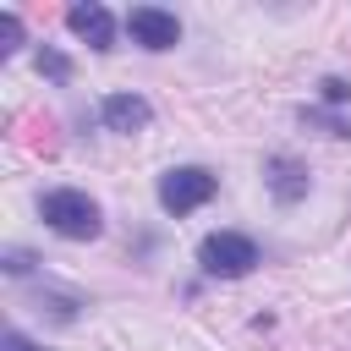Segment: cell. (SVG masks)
I'll list each match as a JSON object with an SVG mask.
<instances>
[{
    "mask_svg": "<svg viewBox=\"0 0 351 351\" xmlns=\"http://www.w3.org/2000/svg\"><path fill=\"white\" fill-rule=\"evenodd\" d=\"M307 121H313V126H324L329 137H351V126H346L340 115H324V110H307Z\"/></svg>",
    "mask_w": 351,
    "mask_h": 351,
    "instance_id": "obj_10",
    "label": "cell"
},
{
    "mask_svg": "<svg viewBox=\"0 0 351 351\" xmlns=\"http://www.w3.org/2000/svg\"><path fill=\"white\" fill-rule=\"evenodd\" d=\"M0 351H44V346H33L27 335H16V329H5V340H0Z\"/></svg>",
    "mask_w": 351,
    "mask_h": 351,
    "instance_id": "obj_12",
    "label": "cell"
},
{
    "mask_svg": "<svg viewBox=\"0 0 351 351\" xmlns=\"http://www.w3.org/2000/svg\"><path fill=\"white\" fill-rule=\"evenodd\" d=\"M5 269H11V274H27L33 258H27V252H5Z\"/></svg>",
    "mask_w": 351,
    "mask_h": 351,
    "instance_id": "obj_13",
    "label": "cell"
},
{
    "mask_svg": "<svg viewBox=\"0 0 351 351\" xmlns=\"http://www.w3.org/2000/svg\"><path fill=\"white\" fill-rule=\"evenodd\" d=\"M38 71H44L49 82H66V77H71V60H66L60 49H49V44H44V49H38Z\"/></svg>",
    "mask_w": 351,
    "mask_h": 351,
    "instance_id": "obj_8",
    "label": "cell"
},
{
    "mask_svg": "<svg viewBox=\"0 0 351 351\" xmlns=\"http://www.w3.org/2000/svg\"><path fill=\"white\" fill-rule=\"evenodd\" d=\"M126 33L143 44V49H176L181 44V22L159 5H132L126 11Z\"/></svg>",
    "mask_w": 351,
    "mask_h": 351,
    "instance_id": "obj_4",
    "label": "cell"
},
{
    "mask_svg": "<svg viewBox=\"0 0 351 351\" xmlns=\"http://www.w3.org/2000/svg\"><path fill=\"white\" fill-rule=\"evenodd\" d=\"M318 88H324V104H346V99H351V88H346L340 77H324Z\"/></svg>",
    "mask_w": 351,
    "mask_h": 351,
    "instance_id": "obj_11",
    "label": "cell"
},
{
    "mask_svg": "<svg viewBox=\"0 0 351 351\" xmlns=\"http://www.w3.org/2000/svg\"><path fill=\"white\" fill-rule=\"evenodd\" d=\"M66 27H71L77 38H88L93 49H110V44H115V22H110V11L93 5V0H88V5H71V11H66Z\"/></svg>",
    "mask_w": 351,
    "mask_h": 351,
    "instance_id": "obj_6",
    "label": "cell"
},
{
    "mask_svg": "<svg viewBox=\"0 0 351 351\" xmlns=\"http://www.w3.org/2000/svg\"><path fill=\"white\" fill-rule=\"evenodd\" d=\"M38 214H44V225H49L55 236H71V241H93V236H99V203H93L88 192H77V186L44 192Z\"/></svg>",
    "mask_w": 351,
    "mask_h": 351,
    "instance_id": "obj_1",
    "label": "cell"
},
{
    "mask_svg": "<svg viewBox=\"0 0 351 351\" xmlns=\"http://www.w3.org/2000/svg\"><path fill=\"white\" fill-rule=\"evenodd\" d=\"M269 192H274L280 203H296V197H307V170H302L296 159L274 154V159H269Z\"/></svg>",
    "mask_w": 351,
    "mask_h": 351,
    "instance_id": "obj_7",
    "label": "cell"
},
{
    "mask_svg": "<svg viewBox=\"0 0 351 351\" xmlns=\"http://www.w3.org/2000/svg\"><path fill=\"white\" fill-rule=\"evenodd\" d=\"M214 192H219V181H214L208 170H197V165H181V170H165V176H159V208H165V214H192V208H203Z\"/></svg>",
    "mask_w": 351,
    "mask_h": 351,
    "instance_id": "obj_3",
    "label": "cell"
},
{
    "mask_svg": "<svg viewBox=\"0 0 351 351\" xmlns=\"http://www.w3.org/2000/svg\"><path fill=\"white\" fill-rule=\"evenodd\" d=\"M16 44H22V22H16V11H0V60L16 55Z\"/></svg>",
    "mask_w": 351,
    "mask_h": 351,
    "instance_id": "obj_9",
    "label": "cell"
},
{
    "mask_svg": "<svg viewBox=\"0 0 351 351\" xmlns=\"http://www.w3.org/2000/svg\"><path fill=\"white\" fill-rule=\"evenodd\" d=\"M99 115H104V126H110V132H126V137H132V132H143V126L154 121V110H148V99H143V93H110V99L99 104Z\"/></svg>",
    "mask_w": 351,
    "mask_h": 351,
    "instance_id": "obj_5",
    "label": "cell"
},
{
    "mask_svg": "<svg viewBox=\"0 0 351 351\" xmlns=\"http://www.w3.org/2000/svg\"><path fill=\"white\" fill-rule=\"evenodd\" d=\"M197 263H203V274L241 280V274L258 269V247H252V236H241V230H214V236H203Z\"/></svg>",
    "mask_w": 351,
    "mask_h": 351,
    "instance_id": "obj_2",
    "label": "cell"
}]
</instances>
